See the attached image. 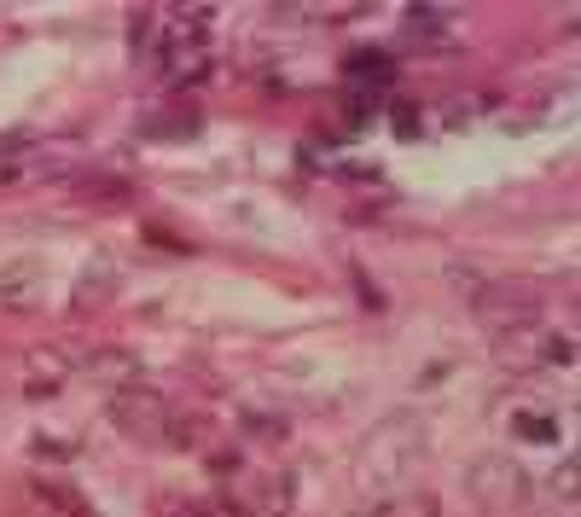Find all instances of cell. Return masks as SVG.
I'll return each instance as SVG.
<instances>
[{
    "instance_id": "obj_1",
    "label": "cell",
    "mask_w": 581,
    "mask_h": 517,
    "mask_svg": "<svg viewBox=\"0 0 581 517\" xmlns=\"http://www.w3.org/2000/svg\"><path fill=\"white\" fill-rule=\"evenodd\" d=\"M547 302V286L541 279H494V286L477 291V315H483V326L507 331V326H529L535 320V308Z\"/></svg>"
},
{
    "instance_id": "obj_2",
    "label": "cell",
    "mask_w": 581,
    "mask_h": 517,
    "mask_svg": "<svg viewBox=\"0 0 581 517\" xmlns=\"http://www.w3.org/2000/svg\"><path fill=\"white\" fill-rule=\"evenodd\" d=\"M471 495L500 511V506H523L529 483H523V471H518L507 454H494V459H483V465H471Z\"/></svg>"
},
{
    "instance_id": "obj_3",
    "label": "cell",
    "mask_w": 581,
    "mask_h": 517,
    "mask_svg": "<svg viewBox=\"0 0 581 517\" xmlns=\"http://www.w3.org/2000/svg\"><path fill=\"white\" fill-rule=\"evenodd\" d=\"M500 360L507 367H541V360H570V344L552 338V331H535V326H512L500 331Z\"/></svg>"
},
{
    "instance_id": "obj_4",
    "label": "cell",
    "mask_w": 581,
    "mask_h": 517,
    "mask_svg": "<svg viewBox=\"0 0 581 517\" xmlns=\"http://www.w3.org/2000/svg\"><path fill=\"white\" fill-rule=\"evenodd\" d=\"M117 425L122 430H134V436H163L169 430V407H163V396H151V390H122L117 396Z\"/></svg>"
},
{
    "instance_id": "obj_5",
    "label": "cell",
    "mask_w": 581,
    "mask_h": 517,
    "mask_svg": "<svg viewBox=\"0 0 581 517\" xmlns=\"http://www.w3.org/2000/svg\"><path fill=\"white\" fill-rule=\"evenodd\" d=\"M129 180L111 175V169H88V175H76V198L82 203H129Z\"/></svg>"
},
{
    "instance_id": "obj_6",
    "label": "cell",
    "mask_w": 581,
    "mask_h": 517,
    "mask_svg": "<svg viewBox=\"0 0 581 517\" xmlns=\"http://www.w3.org/2000/svg\"><path fill=\"white\" fill-rule=\"evenodd\" d=\"M408 30H413V41H424V47H442V41L453 36V23H448V12H437V7H419V12H408Z\"/></svg>"
},
{
    "instance_id": "obj_7",
    "label": "cell",
    "mask_w": 581,
    "mask_h": 517,
    "mask_svg": "<svg viewBox=\"0 0 581 517\" xmlns=\"http://www.w3.org/2000/svg\"><path fill=\"white\" fill-rule=\"evenodd\" d=\"M30 286H36V262H12L0 274V297L7 302H30Z\"/></svg>"
},
{
    "instance_id": "obj_8",
    "label": "cell",
    "mask_w": 581,
    "mask_h": 517,
    "mask_svg": "<svg viewBox=\"0 0 581 517\" xmlns=\"http://www.w3.org/2000/svg\"><path fill=\"white\" fill-rule=\"evenodd\" d=\"M518 430H523V436H559L547 419H518Z\"/></svg>"
}]
</instances>
